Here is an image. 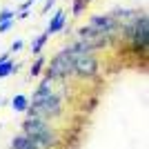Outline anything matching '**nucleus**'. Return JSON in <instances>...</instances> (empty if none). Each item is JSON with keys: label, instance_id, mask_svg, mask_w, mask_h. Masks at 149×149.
Listing matches in <instances>:
<instances>
[{"label": "nucleus", "instance_id": "ddd939ff", "mask_svg": "<svg viewBox=\"0 0 149 149\" xmlns=\"http://www.w3.org/2000/svg\"><path fill=\"white\" fill-rule=\"evenodd\" d=\"M85 7H87L85 0H74V16H80V13L85 11Z\"/></svg>", "mask_w": 149, "mask_h": 149}, {"label": "nucleus", "instance_id": "6ab92c4d", "mask_svg": "<svg viewBox=\"0 0 149 149\" xmlns=\"http://www.w3.org/2000/svg\"><path fill=\"white\" fill-rule=\"evenodd\" d=\"M5 60H9V56H0V65H2Z\"/></svg>", "mask_w": 149, "mask_h": 149}, {"label": "nucleus", "instance_id": "39448f33", "mask_svg": "<svg viewBox=\"0 0 149 149\" xmlns=\"http://www.w3.org/2000/svg\"><path fill=\"white\" fill-rule=\"evenodd\" d=\"M74 74L80 76V78H91V76L98 74V60L91 54H76L74 60Z\"/></svg>", "mask_w": 149, "mask_h": 149}, {"label": "nucleus", "instance_id": "f8f14e48", "mask_svg": "<svg viewBox=\"0 0 149 149\" xmlns=\"http://www.w3.org/2000/svg\"><path fill=\"white\" fill-rule=\"evenodd\" d=\"M42 65H45V58L40 56V58H38L36 62H33V65H31L29 74H31V76H40V71H42Z\"/></svg>", "mask_w": 149, "mask_h": 149}, {"label": "nucleus", "instance_id": "f3484780", "mask_svg": "<svg viewBox=\"0 0 149 149\" xmlns=\"http://www.w3.org/2000/svg\"><path fill=\"white\" fill-rule=\"evenodd\" d=\"M56 5V0H45V7H42V13H47L51 9V7Z\"/></svg>", "mask_w": 149, "mask_h": 149}, {"label": "nucleus", "instance_id": "20e7f679", "mask_svg": "<svg viewBox=\"0 0 149 149\" xmlns=\"http://www.w3.org/2000/svg\"><path fill=\"white\" fill-rule=\"evenodd\" d=\"M74 60H76V54L69 47H65L62 51H58L56 56L51 58L49 62V78L56 80V78H67V76L74 74Z\"/></svg>", "mask_w": 149, "mask_h": 149}, {"label": "nucleus", "instance_id": "1a4fd4ad", "mask_svg": "<svg viewBox=\"0 0 149 149\" xmlns=\"http://www.w3.org/2000/svg\"><path fill=\"white\" fill-rule=\"evenodd\" d=\"M11 107L16 109V111H20V113H27V109H29V98L22 96V93H18V96H13Z\"/></svg>", "mask_w": 149, "mask_h": 149}, {"label": "nucleus", "instance_id": "9b49d317", "mask_svg": "<svg viewBox=\"0 0 149 149\" xmlns=\"http://www.w3.org/2000/svg\"><path fill=\"white\" fill-rule=\"evenodd\" d=\"M13 71H18V65H13V60H5L2 65H0V78L11 76Z\"/></svg>", "mask_w": 149, "mask_h": 149}, {"label": "nucleus", "instance_id": "9d476101", "mask_svg": "<svg viewBox=\"0 0 149 149\" xmlns=\"http://www.w3.org/2000/svg\"><path fill=\"white\" fill-rule=\"evenodd\" d=\"M47 33H40V36H36L33 38V42H31V54H40L42 51V47H45V42H47Z\"/></svg>", "mask_w": 149, "mask_h": 149}, {"label": "nucleus", "instance_id": "f257e3e1", "mask_svg": "<svg viewBox=\"0 0 149 149\" xmlns=\"http://www.w3.org/2000/svg\"><path fill=\"white\" fill-rule=\"evenodd\" d=\"M62 111V100L54 89H51V78L47 76L38 89L33 91V98L29 100V118H42V120H49V118H58Z\"/></svg>", "mask_w": 149, "mask_h": 149}, {"label": "nucleus", "instance_id": "0eeeda50", "mask_svg": "<svg viewBox=\"0 0 149 149\" xmlns=\"http://www.w3.org/2000/svg\"><path fill=\"white\" fill-rule=\"evenodd\" d=\"M65 22H67V11L65 9H58L56 13H54V18L49 20V25H47V36H51V33H58V31L65 27Z\"/></svg>", "mask_w": 149, "mask_h": 149}, {"label": "nucleus", "instance_id": "dca6fc26", "mask_svg": "<svg viewBox=\"0 0 149 149\" xmlns=\"http://www.w3.org/2000/svg\"><path fill=\"white\" fill-rule=\"evenodd\" d=\"M22 45H25V42H22L20 38H18V40H13V42H11V51H13V54H16V51H20V49H22Z\"/></svg>", "mask_w": 149, "mask_h": 149}, {"label": "nucleus", "instance_id": "2eb2a0df", "mask_svg": "<svg viewBox=\"0 0 149 149\" xmlns=\"http://www.w3.org/2000/svg\"><path fill=\"white\" fill-rule=\"evenodd\" d=\"M13 27V20H7V22H0V33H5V31H9Z\"/></svg>", "mask_w": 149, "mask_h": 149}, {"label": "nucleus", "instance_id": "aec40b11", "mask_svg": "<svg viewBox=\"0 0 149 149\" xmlns=\"http://www.w3.org/2000/svg\"><path fill=\"white\" fill-rule=\"evenodd\" d=\"M29 2H36V0H29Z\"/></svg>", "mask_w": 149, "mask_h": 149}, {"label": "nucleus", "instance_id": "a211bd4d", "mask_svg": "<svg viewBox=\"0 0 149 149\" xmlns=\"http://www.w3.org/2000/svg\"><path fill=\"white\" fill-rule=\"evenodd\" d=\"M25 18H29V11H20V16H18V20H25Z\"/></svg>", "mask_w": 149, "mask_h": 149}, {"label": "nucleus", "instance_id": "f03ea898", "mask_svg": "<svg viewBox=\"0 0 149 149\" xmlns=\"http://www.w3.org/2000/svg\"><path fill=\"white\" fill-rule=\"evenodd\" d=\"M22 134L31 138V143L38 149H51L58 145V136L49 127V123L42 118H27L22 123Z\"/></svg>", "mask_w": 149, "mask_h": 149}, {"label": "nucleus", "instance_id": "4468645a", "mask_svg": "<svg viewBox=\"0 0 149 149\" xmlns=\"http://www.w3.org/2000/svg\"><path fill=\"white\" fill-rule=\"evenodd\" d=\"M7 20H13L11 9H2V11H0V22H7Z\"/></svg>", "mask_w": 149, "mask_h": 149}, {"label": "nucleus", "instance_id": "412c9836", "mask_svg": "<svg viewBox=\"0 0 149 149\" xmlns=\"http://www.w3.org/2000/svg\"><path fill=\"white\" fill-rule=\"evenodd\" d=\"M85 2H89V0H85Z\"/></svg>", "mask_w": 149, "mask_h": 149}, {"label": "nucleus", "instance_id": "7ed1b4c3", "mask_svg": "<svg viewBox=\"0 0 149 149\" xmlns=\"http://www.w3.org/2000/svg\"><path fill=\"white\" fill-rule=\"evenodd\" d=\"M125 36L131 38V47H134V51H143V54H147V47H149V20H147V16H145V13L136 16L134 22L127 27Z\"/></svg>", "mask_w": 149, "mask_h": 149}, {"label": "nucleus", "instance_id": "6e6552de", "mask_svg": "<svg viewBox=\"0 0 149 149\" xmlns=\"http://www.w3.org/2000/svg\"><path fill=\"white\" fill-rule=\"evenodd\" d=\"M11 149H38V147L31 143V138H27L25 134H18L11 140Z\"/></svg>", "mask_w": 149, "mask_h": 149}, {"label": "nucleus", "instance_id": "423d86ee", "mask_svg": "<svg viewBox=\"0 0 149 149\" xmlns=\"http://www.w3.org/2000/svg\"><path fill=\"white\" fill-rule=\"evenodd\" d=\"M89 29L93 33H98V36H111L118 29V20L113 16H93L89 20Z\"/></svg>", "mask_w": 149, "mask_h": 149}]
</instances>
